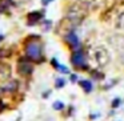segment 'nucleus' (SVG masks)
<instances>
[{
  "label": "nucleus",
  "mask_w": 124,
  "mask_h": 121,
  "mask_svg": "<svg viewBox=\"0 0 124 121\" xmlns=\"http://www.w3.org/2000/svg\"><path fill=\"white\" fill-rule=\"evenodd\" d=\"M89 9H91L89 3L85 0H78L71 4L65 14V21L68 23V28H75L81 24L83 20L88 16Z\"/></svg>",
  "instance_id": "nucleus-1"
},
{
  "label": "nucleus",
  "mask_w": 124,
  "mask_h": 121,
  "mask_svg": "<svg viewBox=\"0 0 124 121\" xmlns=\"http://www.w3.org/2000/svg\"><path fill=\"white\" fill-rule=\"evenodd\" d=\"M93 56H95V60H96L97 65L101 68L107 67L111 61V57H109V52L104 48V47H99V48L95 49L93 52Z\"/></svg>",
  "instance_id": "nucleus-2"
},
{
  "label": "nucleus",
  "mask_w": 124,
  "mask_h": 121,
  "mask_svg": "<svg viewBox=\"0 0 124 121\" xmlns=\"http://www.w3.org/2000/svg\"><path fill=\"white\" fill-rule=\"evenodd\" d=\"M25 53H27L30 60L39 61L41 59V45L39 43H36V41H31L25 47Z\"/></svg>",
  "instance_id": "nucleus-3"
},
{
  "label": "nucleus",
  "mask_w": 124,
  "mask_h": 121,
  "mask_svg": "<svg viewBox=\"0 0 124 121\" xmlns=\"http://www.w3.org/2000/svg\"><path fill=\"white\" fill-rule=\"evenodd\" d=\"M108 43L115 51L124 52V35L121 33H113L108 37Z\"/></svg>",
  "instance_id": "nucleus-4"
},
{
  "label": "nucleus",
  "mask_w": 124,
  "mask_h": 121,
  "mask_svg": "<svg viewBox=\"0 0 124 121\" xmlns=\"http://www.w3.org/2000/svg\"><path fill=\"white\" fill-rule=\"evenodd\" d=\"M71 61L79 69H85L87 68V63H85V57H84L81 51H75L71 56Z\"/></svg>",
  "instance_id": "nucleus-5"
},
{
  "label": "nucleus",
  "mask_w": 124,
  "mask_h": 121,
  "mask_svg": "<svg viewBox=\"0 0 124 121\" xmlns=\"http://www.w3.org/2000/svg\"><path fill=\"white\" fill-rule=\"evenodd\" d=\"M33 71V65L31 64V61H25V60H20L19 63V73L23 76H27V75H31Z\"/></svg>",
  "instance_id": "nucleus-6"
},
{
  "label": "nucleus",
  "mask_w": 124,
  "mask_h": 121,
  "mask_svg": "<svg viewBox=\"0 0 124 121\" xmlns=\"http://www.w3.org/2000/svg\"><path fill=\"white\" fill-rule=\"evenodd\" d=\"M65 40H67V43L70 44V45L72 47L73 49L79 47V39H78V36L75 35V32H73V31L68 32V35L65 36Z\"/></svg>",
  "instance_id": "nucleus-7"
},
{
  "label": "nucleus",
  "mask_w": 124,
  "mask_h": 121,
  "mask_svg": "<svg viewBox=\"0 0 124 121\" xmlns=\"http://www.w3.org/2000/svg\"><path fill=\"white\" fill-rule=\"evenodd\" d=\"M40 19H43L41 12H32V14L28 15V24H36Z\"/></svg>",
  "instance_id": "nucleus-8"
},
{
  "label": "nucleus",
  "mask_w": 124,
  "mask_h": 121,
  "mask_svg": "<svg viewBox=\"0 0 124 121\" xmlns=\"http://www.w3.org/2000/svg\"><path fill=\"white\" fill-rule=\"evenodd\" d=\"M116 28L124 29V11L121 12V14L117 16V19H116Z\"/></svg>",
  "instance_id": "nucleus-9"
},
{
  "label": "nucleus",
  "mask_w": 124,
  "mask_h": 121,
  "mask_svg": "<svg viewBox=\"0 0 124 121\" xmlns=\"http://www.w3.org/2000/svg\"><path fill=\"white\" fill-rule=\"evenodd\" d=\"M80 86L84 89V91L88 93V92H91L92 91V84H91V81H87V80H83V81H80Z\"/></svg>",
  "instance_id": "nucleus-10"
},
{
  "label": "nucleus",
  "mask_w": 124,
  "mask_h": 121,
  "mask_svg": "<svg viewBox=\"0 0 124 121\" xmlns=\"http://www.w3.org/2000/svg\"><path fill=\"white\" fill-rule=\"evenodd\" d=\"M54 108H55V109H63V108H64V105H63V102H60V101H56V102H55V104H54Z\"/></svg>",
  "instance_id": "nucleus-11"
},
{
  "label": "nucleus",
  "mask_w": 124,
  "mask_h": 121,
  "mask_svg": "<svg viewBox=\"0 0 124 121\" xmlns=\"http://www.w3.org/2000/svg\"><path fill=\"white\" fill-rule=\"evenodd\" d=\"M63 85H64V80H63V78H59V80L56 81V86L57 88H62Z\"/></svg>",
  "instance_id": "nucleus-12"
},
{
  "label": "nucleus",
  "mask_w": 124,
  "mask_h": 121,
  "mask_svg": "<svg viewBox=\"0 0 124 121\" xmlns=\"http://www.w3.org/2000/svg\"><path fill=\"white\" fill-rule=\"evenodd\" d=\"M120 63H121V64H124V52L121 53V56H120Z\"/></svg>",
  "instance_id": "nucleus-13"
},
{
  "label": "nucleus",
  "mask_w": 124,
  "mask_h": 121,
  "mask_svg": "<svg viewBox=\"0 0 124 121\" xmlns=\"http://www.w3.org/2000/svg\"><path fill=\"white\" fill-rule=\"evenodd\" d=\"M119 101H120V100H119V99H116L115 101H113V107H117V105H119Z\"/></svg>",
  "instance_id": "nucleus-14"
},
{
  "label": "nucleus",
  "mask_w": 124,
  "mask_h": 121,
  "mask_svg": "<svg viewBox=\"0 0 124 121\" xmlns=\"http://www.w3.org/2000/svg\"><path fill=\"white\" fill-rule=\"evenodd\" d=\"M49 1H52V0H41V3H43L44 6H47V4L49 3Z\"/></svg>",
  "instance_id": "nucleus-15"
}]
</instances>
